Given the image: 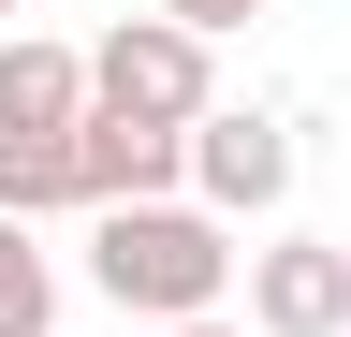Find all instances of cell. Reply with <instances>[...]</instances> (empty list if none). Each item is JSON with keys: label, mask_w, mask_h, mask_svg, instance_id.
<instances>
[{"label": "cell", "mask_w": 351, "mask_h": 337, "mask_svg": "<svg viewBox=\"0 0 351 337\" xmlns=\"http://www.w3.org/2000/svg\"><path fill=\"white\" fill-rule=\"evenodd\" d=\"M88 279L161 337V323H219V293L249 279V249L205 205H117V220H88Z\"/></svg>", "instance_id": "obj_1"}, {"label": "cell", "mask_w": 351, "mask_h": 337, "mask_svg": "<svg viewBox=\"0 0 351 337\" xmlns=\"http://www.w3.org/2000/svg\"><path fill=\"white\" fill-rule=\"evenodd\" d=\"M88 89H103V117H147V132H205L219 117L205 30H176V15H117L103 45H88Z\"/></svg>", "instance_id": "obj_2"}, {"label": "cell", "mask_w": 351, "mask_h": 337, "mask_svg": "<svg viewBox=\"0 0 351 337\" xmlns=\"http://www.w3.org/2000/svg\"><path fill=\"white\" fill-rule=\"evenodd\" d=\"M191 205H205V220H278V205H293V132L263 103H219L191 132Z\"/></svg>", "instance_id": "obj_3"}, {"label": "cell", "mask_w": 351, "mask_h": 337, "mask_svg": "<svg viewBox=\"0 0 351 337\" xmlns=\"http://www.w3.org/2000/svg\"><path fill=\"white\" fill-rule=\"evenodd\" d=\"M249 337H351V249L337 235H263L249 249Z\"/></svg>", "instance_id": "obj_4"}, {"label": "cell", "mask_w": 351, "mask_h": 337, "mask_svg": "<svg viewBox=\"0 0 351 337\" xmlns=\"http://www.w3.org/2000/svg\"><path fill=\"white\" fill-rule=\"evenodd\" d=\"M88 117H103L88 59H73V45H44V30H0V132H15V147H73Z\"/></svg>", "instance_id": "obj_5"}, {"label": "cell", "mask_w": 351, "mask_h": 337, "mask_svg": "<svg viewBox=\"0 0 351 337\" xmlns=\"http://www.w3.org/2000/svg\"><path fill=\"white\" fill-rule=\"evenodd\" d=\"M73 161H88V220H117V205H176V191H191V132H147V117H88Z\"/></svg>", "instance_id": "obj_6"}, {"label": "cell", "mask_w": 351, "mask_h": 337, "mask_svg": "<svg viewBox=\"0 0 351 337\" xmlns=\"http://www.w3.org/2000/svg\"><path fill=\"white\" fill-rule=\"evenodd\" d=\"M59 205H88V161H73V147H15V132H0V220H59Z\"/></svg>", "instance_id": "obj_7"}, {"label": "cell", "mask_w": 351, "mask_h": 337, "mask_svg": "<svg viewBox=\"0 0 351 337\" xmlns=\"http://www.w3.org/2000/svg\"><path fill=\"white\" fill-rule=\"evenodd\" d=\"M0 337H59V264L29 220H0Z\"/></svg>", "instance_id": "obj_8"}, {"label": "cell", "mask_w": 351, "mask_h": 337, "mask_svg": "<svg viewBox=\"0 0 351 337\" xmlns=\"http://www.w3.org/2000/svg\"><path fill=\"white\" fill-rule=\"evenodd\" d=\"M147 15H176V30H205V45H219V30H249L263 0H147Z\"/></svg>", "instance_id": "obj_9"}, {"label": "cell", "mask_w": 351, "mask_h": 337, "mask_svg": "<svg viewBox=\"0 0 351 337\" xmlns=\"http://www.w3.org/2000/svg\"><path fill=\"white\" fill-rule=\"evenodd\" d=\"M161 337H234V323H161Z\"/></svg>", "instance_id": "obj_10"}, {"label": "cell", "mask_w": 351, "mask_h": 337, "mask_svg": "<svg viewBox=\"0 0 351 337\" xmlns=\"http://www.w3.org/2000/svg\"><path fill=\"white\" fill-rule=\"evenodd\" d=\"M0 30H15V0H0Z\"/></svg>", "instance_id": "obj_11"}]
</instances>
